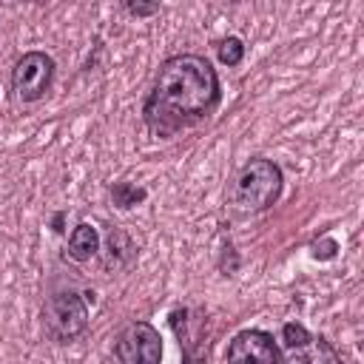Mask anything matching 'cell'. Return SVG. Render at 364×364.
<instances>
[{"instance_id":"cell-1","label":"cell","mask_w":364,"mask_h":364,"mask_svg":"<svg viewBox=\"0 0 364 364\" xmlns=\"http://www.w3.org/2000/svg\"><path fill=\"white\" fill-rule=\"evenodd\" d=\"M222 100L216 68L202 54L168 57L145 97L142 119L151 134L173 136L208 119Z\"/></svg>"},{"instance_id":"cell-2","label":"cell","mask_w":364,"mask_h":364,"mask_svg":"<svg viewBox=\"0 0 364 364\" xmlns=\"http://www.w3.org/2000/svg\"><path fill=\"white\" fill-rule=\"evenodd\" d=\"M282 188H284L282 168L273 159L256 156L245 162L236 171L233 182L228 185V205L239 216H256L279 202Z\"/></svg>"},{"instance_id":"cell-3","label":"cell","mask_w":364,"mask_h":364,"mask_svg":"<svg viewBox=\"0 0 364 364\" xmlns=\"http://www.w3.org/2000/svg\"><path fill=\"white\" fill-rule=\"evenodd\" d=\"M43 330L51 341L68 344L88 330V304L80 293L63 290L46 299L43 304Z\"/></svg>"},{"instance_id":"cell-4","label":"cell","mask_w":364,"mask_h":364,"mask_svg":"<svg viewBox=\"0 0 364 364\" xmlns=\"http://www.w3.org/2000/svg\"><path fill=\"white\" fill-rule=\"evenodd\" d=\"M279 350H282V364H344L327 338L313 336L307 327L296 321H287L282 327Z\"/></svg>"},{"instance_id":"cell-5","label":"cell","mask_w":364,"mask_h":364,"mask_svg":"<svg viewBox=\"0 0 364 364\" xmlns=\"http://www.w3.org/2000/svg\"><path fill=\"white\" fill-rule=\"evenodd\" d=\"M54 80V60L46 51H26L11 68V94L17 102H37L48 94Z\"/></svg>"},{"instance_id":"cell-6","label":"cell","mask_w":364,"mask_h":364,"mask_svg":"<svg viewBox=\"0 0 364 364\" xmlns=\"http://www.w3.org/2000/svg\"><path fill=\"white\" fill-rule=\"evenodd\" d=\"M119 364H162V336L148 321H131L114 341Z\"/></svg>"},{"instance_id":"cell-7","label":"cell","mask_w":364,"mask_h":364,"mask_svg":"<svg viewBox=\"0 0 364 364\" xmlns=\"http://www.w3.org/2000/svg\"><path fill=\"white\" fill-rule=\"evenodd\" d=\"M228 364H282V350L264 330H242L228 344Z\"/></svg>"},{"instance_id":"cell-8","label":"cell","mask_w":364,"mask_h":364,"mask_svg":"<svg viewBox=\"0 0 364 364\" xmlns=\"http://www.w3.org/2000/svg\"><path fill=\"white\" fill-rule=\"evenodd\" d=\"M97 253H100V233H97V228L88 225V222H80L71 230V236H68V256L74 262H88Z\"/></svg>"},{"instance_id":"cell-9","label":"cell","mask_w":364,"mask_h":364,"mask_svg":"<svg viewBox=\"0 0 364 364\" xmlns=\"http://www.w3.org/2000/svg\"><path fill=\"white\" fill-rule=\"evenodd\" d=\"M216 54H219V60H222L225 65H239L242 57H245V46H242L239 37H225V40H219V46H216Z\"/></svg>"},{"instance_id":"cell-10","label":"cell","mask_w":364,"mask_h":364,"mask_svg":"<svg viewBox=\"0 0 364 364\" xmlns=\"http://www.w3.org/2000/svg\"><path fill=\"white\" fill-rule=\"evenodd\" d=\"M111 196H114V202H117L119 208H131V205H136V202L145 199V191L136 188V185H128V182H117V185L111 188Z\"/></svg>"},{"instance_id":"cell-11","label":"cell","mask_w":364,"mask_h":364,"mask_svg":"<svg viewBox=\"0 0 364 364\" xmlns=\"http://www.w3.org/2000/svg\"><path fill=\"white\" fill-rule=\"evenodd\" d=\"M125 9H128L131 14H136V17H145V14H156V11H159L156 3H125Z\"/></svg>"}]
</instances>
